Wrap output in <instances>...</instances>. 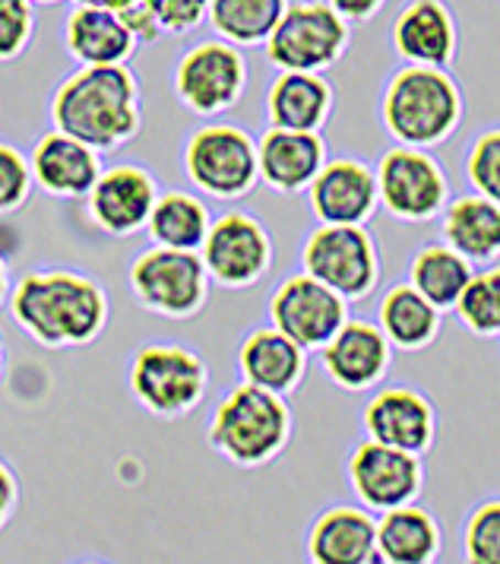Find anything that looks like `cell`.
Returning a JSON list of instances; mask_svg holds the SVG:
<instances>
[{"label": "cell", "mask_w": 500, "mask_h": 564, "mask_svg": "<svg viewBox=\"0 0 500 564\" xmlns=\"http://www.w3.org/2000/svg\"><path fill=\"white\" fill-rule=\"evenodd\" d=\"M54 128L96 153H111L140 133V86L124 64L83 67L51 102Z\"/></svg>", "instance_id": "obj_1"}, {"label": "cell", "mask_w": 500, "mask_h": 564, "mask_svg": "<svg viewBox=\"0 0 500 564\" xmlns=\"http://www.w3.org/2000/svg\"><path fill=\"white\" fill-rule=\"evenodd\" d=\"M17 324L48 349L89 346L108 324V299L99 282L74 270L29 273L10 295Z\"/></svg>", "instance_id": "obj_2"}, {"label": "cell", "mask_w": 500, "mask_h": 564, "mask_svg": "<svg viewBox=\"0 0 500 564\" xmlns=\"http://www.w3.org/2000/svg\"><path fill=\"white\" fill-rule=\"evenodd\" d=\"M463 118V96L441 67L409 64L390 79L383 96V124L402 147L431 150L444 143Z\"/></svg>", "instance_id": "obj_3"}, {"label": "cell", "mask_w": 500, "mask_h": 564, "mask_svg": "<svg viewBox=\"0 0 500 564\" xmlns=\"http://www.w3.org/2000/svg\"><path fill=\"white\" fill-rule=\"evenodd\" d=\"M292 437V412L279 393L263 387H235L216 406L209 441L213 447L238 466H260L282 454Z\"/></svg>", "instance_id": "obj_4"}, {"label": "cell", "mask_w": 500, "mask_h": 564, "mask_svg": "<svg viewBox=\"0 0 500 564\" xmlns=\"http://www.w3.org/2000/svg\"><path fill=\"white\" fill-rule=\"evenodd\" d=\"M263 45L279 70L320 74L346 52L349 23L329 3H289Z\"/></svg>", "instance_id": "obj_5"}, {"label": "cell", "mask_w": 500, "mask_h": 564, "mask_svg": "<svg viewBox=\"0 0 500 564\" xmlns=\"http://www.w3.org/2000/svg\"><path fill=\"white\" fill-rule=\"evenodd\" d=\"M206 365L203 359L175 343H152L137 352L130 365V390L146 406L162 419H175L184 412L197 410V403L206 393Z\"/></svg>", "instance_id": "obj_6"}, {"label": "cell", "mask_w": 500, "mask_h": 564, "mask_svg": "<svg viewBox=\"0 0 500 564\" xmlns=\"http://www.w3.org/2000/svg\"><path fill=\"white\" fill-rule=\"evenodd\" d=\"M187 178L203 194L219 200H238L257 184V143L241 128L231 124H206L184 150Z\"/></svg>", "instance_id": "obj_7"}, {"label": "cell", "mask_w": 500, "mask_h": 564, "mask_svg": "<svg viewBox=\"0 0 500 564\" xmlns=\"http://www.w3.org/2000/svg\"><path fill=\"white\" fill-rule=\"evenodd\" d=\"M130 289L143 308L165 317H191L206 302L209 276L197 251L152 248L130 263Z\"/></svg>", "instance_id": "obj_8"}, {"label": "cell", "mask_w": 500, "mask_h": 564, "mask_svg": "<svg viewBox=\"0 0 500 564\" xmlns=\"http://www.w3.org/2000/svg\"><path fill=\"white\" fill-rule=\"evenodd\" d=\"M304 273L343 299H365L377 285L380 260L374 238L361 226H320L301 251Z\"/></svg>", "instance_id": "obj_9"}, {"label": "cell", "mask_w": 500, "mask_h": 564, "mask_svg": "<svg viewBox=\"0 0 500 564\" xmlns=\"http://www.w3.org/2000/svg\"><path fill=\"white\" fill-rule=\"evenodd\" d=\"M377 200L402 223H427L447 206V178L434 155L415 147H393L377 165Z\"/></svg>", "instance_id": "obj_10"}, {"label": "cell", "mask_w": 500, "mask_h": 564, "mask_svg": "<svg viewBox=\"0 0 500 564\" xmlns=\"http://www.w3.org/2000/svg\"><path fill=\"white\" fill-rule=\"evenodd\" d=\"M244 83H248V64L226 39L194 45L181 57L175 70L177 99L197 115H219L231 108L241 99Z\"/></svg>", "instance_id": "obj_11"}, {"label": "cell", "mask_w": 500, "mask_h": 564, "mask_svg": "<svg viewBox=\"0 0 500 564\" xmlns=\"http://www.w3.org/2000/svg\"><path fill=\"white\" fill-rule=\"evenodd\" d=\"M200 260L209 280L228 289H244L270 270L273 241L253 216L226 213L216 223H209L200 245Z\"/></svg>", "instance_id": "obj_12"}, {"label": "cell", "mask_w": 500, "mask_h": 564, "mask_svg": "<svg viewBox=\"0 0 500 564\" xmlns=\"http://www.w3.org/2000/svg\"><path fill=\"white\" fill-rule=\"evenodd\" d=\"M270 317L279 334L298 343L304 352L320 349L346 324V299L326 289L324 282L298 273L273 292Z\"/></svg>", "instance_id": "obj_13"}, {"label": "cell", "mask_w": 500, "mask_h": 564, "mask_svg": "<svg viewBox=\"0 0 500 564\" xmlns=\"http://www.w3.org/2000/svg\"><path fill=\"white\" fill-rule=\"evenodd\" d=\"M349 479L361 505L383 513L419 498L422 463H419V454H409V451L368 437L351 454Z\"/></svg>", "instance_id": "obj_14"}, {"label": "cell", "mask_w": 500, "mask_h": 564, "mask_svg": "<svg viewBox=\"0 0 500 564\" xmlns=\"http://www.w3.org/2000/svg\"><path fill=\"white\" fill-rule=\"evenodd\" d=\"M159 187L146 169L140 165H115L99 172L96 184L89 187V216L108 235H133L146 226Z\"/></svg>", "instance_id": "obj_15"}, {"label": "cell", "mask_w": 500, "mask_h": 564, "mask_svg": "<svg viewBox=\"0 0 500 564\" xmlns=\"http://www.w3.org/2000/svg\"><path fill=\"white\" fill-rule=\"evenodd\" d=\"M307 200L326 226H361L377 206L374 172L355 159L324 162L307 184Z\"/></svg>", "instance_id": "obj_16"}, {"label": "cell", "mask_w": 500, "mask_h": 564, "mask_svg": "<svg viewBox=\"0 0 500 564\" xmlns=\"http://www.w3.org/2000/svg\"><path fill=\"white\" fill-rule=\"evenodd\" d=\"M326 375L346 390H368L390 371L393 346L377 324L346 321L329 343L320 346Z\"/></svg>", "instance_id": "obj_17"}, {"label": "cell", "mask_w": 500, "mask_h": 564, "mask_svg": "<svg viewBox=\"0 0 500 564\" xmlns=\"http://www.w3.org/2000/svg\"><path fill=\"white\" fill-rule=\"evenodd\" d=\"M365 429H368L371 441L422 457L434 444L437 419L422 393H415L409 387H390V390H380L368 403Z\"/></svg>", "instance_id": "obj_18"}, {"label": "cell", "mask_w": 500, "mask_h": 564, "mask_svg": "<svg viewBox=\"0 0 500 564\" xmlns=\"http://www.w3.org/2000/svg\"><path fill=\"white\" fill-rule=\"evenodd\" d=\"M326 162L324 140L317 130L270 128L257 143V178L279 194L304 191Z\"/></svg>", "instance_id": "obj_19"}, {"label": "cell", "mask_w": 500, "mask_h": 564, "mask_svg": "<svg viewBox=\"0 0 500 564\" xmlns=\"http://www.w3.org/2000/svg\"><path fill=\"white\" fill-rule=\"evenodd\" d=\"M29 172L45 194L76 200L89 194V187L99 178L101 165L99 153L93 147L79 143L61 130H51L35 143Z\"/></svg>", "instance_id": "obj_20"}, {"label": "cell", "mask_w": 500, "mask_h": 564, "mask_svg": "<svg viewBox=\"0 0 500 564\" xmlns=\"http://www.w3.org/2000/svg\"><path fill=\"white\" fill-rule=\"evenodd\" d=\"M393 45L409 64L447 70L456 54V23L441 0H412L393 23Z\"/></svg>", "instance_id": "obj_21"}, {"label": "cell", "mask_w": 500, "mask_h": 564, "mask_svg": "<svg viewBox=\"0 0 500 564\" xmlns=\"http://www.w3.org/2000/svg\"><path fill=\"white\" fill-rule=\"evenodd\" d=\"M64 42H67V52L74 54L83 67L124 64L140 48L115 10L86 7V3H76L70 10L67 26H64Z\"/></svg>", "instance_id": "obj_22"}, {"label": "cell", "mask_w": 500, "mask_h": 564, "mask_svg": "<svg viewBox=\"0 0 500 564\" xmlns=\"http://www.w3.org/2000/svg\"><path fill=\"white\" fill-rule=\"evenodd\" d=\"M304 365H307L304 349L285 334H279L275 327L253 330L238 349V368H241L244 381L263 387L270 393H279V397H285L298 387Z\"/></svg>", "instance_id": "obj_23"}, {"label": "cell", "mask_w": 500, "mask_h": 564, "mask_svg": "<svg viewBox=\"0 0 500 564\" xmlns=\"http://www.w3.org/2000/svg\"><path fill=\"white\" fill-rule=\"evenodd\" d=\"M377 520L365 508H329L317 517L307 552L317 564L374 562Z\"/></svg>", "instance_id": "obj_24"}, {"label": "cell", "mask_w": 500, "mask_h": 564, "mask_svg": "<svg viewBox=\"0 0 500 564\" xmlns=\"http://www.w3.org/2000/svg\"><path fill=\"white\" fill-rule=\"evenodd\" d=\"M333 111V89L320 74L282 70L270 86L267 115L273 128L320 130Z\"/></svg>", "instance_id": "obj_25"}, {"label": "cell", "mask_w": 500, "mask_h": 564, "mask_svg": "<svg viewBox=\"0 0 500 564\" xmlns=\"http://www.w3.org/2000/svg\"><path fill=\"white\" fill-rule=\"evenodd\" d=\"M377 558L390 564H427L441 552V527L419 505H400L383 511L377 523Z\"/></svg>", "instance_id": "obj_26"}, {"label": "cell", "mask_w": 500, "mask_h": 564, "mask_svg": "<svg viewBox=\"0 0 500 564\" xmlns=\"http://www.w3.org/2000/svg\"><path fill=\"white\" fill-rule=\"evenodd\" d=\"M380 330L393 349L422 352L441 334V311L412 285H396L380 302Z\"/></svg>", "instance_id": "obj_27"}, {"label": "cell", "mask_w": 500, "mask_h": 564, "mask_svg": "<svg viewBox=\"0 0 500 564\" xmlns=\"http://www.w3.org/2000/svg\"><path fill=\"white\" fill-rule=\"evenodd\" d=\"M444 238L466 260H494L500 251V204L488 197H459L444 213Z\"/></svg>", "instance_id": "obj_28"}, {"label": "cell", "mask_w": 500, "mask_h": 564, "mask_svg": "<svg viewBox=\"0 0 500 564\" xmlns=\"http://www.w3.org/2000/svg\"><path fill=\"white\" fill-rule=\"evenodd\" d=\"M209 223H213L209 206L184 191H169L155 197L150 219H146L152 241L159 248H177V251H200Z\"/></svg>", "instance_id": "obj_29"}, {"label": "cell", "mask_w": 500, "mask_h": 564, "mask_svg": "<svg viewBox=\"0 0 500 564\" xmlns=\"http://www.w3.org/2000/svg\"><path fill=\"white\" fill-rule=\"evenodd\" d=\"M285 7L289 0H209L206 23L235 48H257L267 42Z\"/></svg>", "instance_id": "obj_30"}, {"label": "cell", "mask_w": 500, "mask_h": 564, "mask_svg": "<svg viewBox=\"0 0 500 564\" xmlns=\"http://www.w3.org/2000/svg\"><path fill=\"white\" fill-rule=\"evenodd\" d=\"M469 276H472V267L459 251H453L450 245H427L412 260L409 285L419 295H425L437 311H447L456 305Z\"/></svg>", "instance_id": "obj_31"}, {"label": "cell", "mask_w": 500, "mask_h": 564, "mask_svg": "<svg viewBox=\"0 0 500 564\" xmlns=\"http://www.w3.org/2000/svg\"><path fill=\"white\" fill-rule=\"evenodd\" d=\"M453 308L459 311L463 324L478 336L500 334V270H481L472 273L469 282L463 285L459 299Z\"/></svg>", "instance_id": "obj_32"}, {"label": "cell", "mask_w": 500, "mask_h": 564, "mask_svg": "<svg viewBox=\"0 0 500 564\" xmlns=\"http://www.w3.org/2000/svg\"><path fill=\"white\" fill-rule=\"evenodd\" d=\"M466 558L472 564L500 562V505L485 501L466 527Z\"/></svg>", "instance_id": "obj_33"}, {"label": "cell", "mask_w": 500, "mask_h": 564, "mask_svg": "<svg viewBox=\"0 0 500 564\" xmlns=\"http://www.w3.org/2000/svg\"><path fill=\"white\" fill-rule=\"evenodd\" d=\"M466 175L472 181L481 197L488 200H498L500 204V133L498 130H488L481 133L469 153L466 162Z\"/></svg>", "instance_id": "obj_34"}, {"label": "cell", "mask_w": 500, "mask_h": 564, "mask_svg": "<svg viewBox=\"0 0 500 564\" xmlns=\"http://www.w3.org/2000/svg\"><path fill=\"white\" fill-rule=\"evenodd\" d=\"M35 32L32 0H0V61H13L29 48Z\"/></svg>", "instance_id": "obj_35"}, {"label": "cell", "mask_w": 500, "mask_h": 564, "mask_svg": "<svg viewBox=\"0 0 500 564\" xmlns=\"http://www.w3.org/2000/svg\"><path fill=\"white\" fill-rule=\"evenodd\" d=\"M32 191V172L20 150L0 143V213H10L25 204Z\"/></svg>", "instance_id": "obj_36"}, {"label": "cell", "mask_w": 500, "mask_h": 564, "mask_svg": "<svg viewBox=\"0 0 500 564\" xmlns=\"http://www.w3.org/2000/svg\"><path fill=\"white\" fill-rule=\"evenodd\" d=\"M146 7L162 35H184L206 20L209 0H146Z\"/></svg>", "instance_id": "obj_37"}, {"label": "cell", "mask_w": 500, "mask_h": 564, "mask_svg": "<svg viewBox=\"0 0 500 564\" xmlns=\"http://www.w3.org/2000/svg\"><path fill=\"white\" fill-rule=\"evenodd\" d=\"M121 20H124V26L130 29V35L137 39V45H152L162 32L155 26V20H152V10L146 7V0H133L130 7H124L121 13H118Z\"/></svg>", "instance_id": "obj_38"}, {"label": "cell", "mask_w": 500, "mask_h": 564, "mask_svg": "<svg viewBox=\"0 0 500 564\" xmlns=\"http://www.w3.org/2000/svg\"><path fill=\"white\" fill-rule=\"evenodd\" d=\"M346 23H368L387 0H326Z\"/></svg>", "instance_id": "obj_39"}, {"label": "cell", "mask_w": 500, "mask_h": 564, "mask_svg": "<svg viewBox=\"0 0 500 564\" xmlns=\"http://www.w3.org/2000/svg\"><path fill=\"white\" fill-rule=\"evenodd\" d=\"M17 508V482H13V473L0 463V527L13 517Z\"/></svg>", "instance_id": "obj_40"}, {"label": "cell", "mask_w": 500, "mask_h": 564, "mask_svg": "<svg viewBox=\"0 0 500 564\" xmlns=\"http://www.w3.org/2000/svg\"><path fill=\"white\" fill-rule=\"evenodd\" d=\"M76 3H86V7H105V10H115L121 13L124 7H130L133 0H76Z\"/></svg>", "instance_id": "obj_41"}, {"label": "cell", "mask_w": 500, "mask_h": 564, "mask_svg": "<svg viewBox=\"0 0 500 564\" xmlns=\"http://www.w3.org/2000/svg\"><path fill=\"white\" fill-rule=\"evenodd\" d=\"M7 289H10V280H7V263L0 257V305L7 302Z\"/></svg>", "instance_id": "obj_42"}, {"label": "cell", "mask_w": 500, "mask_h": 564, "mask_svg": "<svg viewBox=\"0 0 500 564\" xmlns=\"http://www.w3.org/2000/svg\"><path fill=\"white\" fill-rule=\"evenodd\" d=\"M0 375H3V346H0Z\"/></svg>", "instance_id": "obj_43"}, {"label": "cell", "mask_w": 500, "mask_h": 564, "mask_svg": "<svg viewBox=\"0 0 500 564\" xmlns=\"http://www.w3.org/2000/svg\"><path fill=\"white\" fill-rule=\"evenodd\" d=\"M32 3H57V0H32Z\"/></svg>", "instance_id": "obj_44"}]
</instances>
